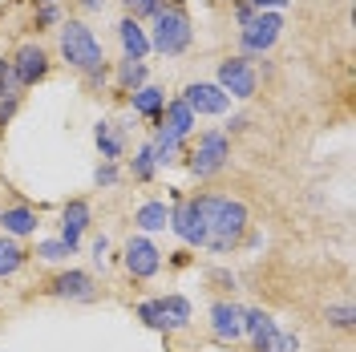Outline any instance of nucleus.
Masks as SVG:
<instances>
[{
	"mask_svg": "<svg viewBox=\"0 0 356 352\" xmlns=\"http://www.w3.org/2000/svg\"><path fill=\"white\" fill-rule=\"evenodd\" d=\"M199 215H202V227H207V251H215V255L235 251L239 239L247 235V207L239 198L199 195Z\"/></svg>",
	"mask_w": 356,
	"mask_h": 352,
	"instance_id": "1",
	"label": "nucleus"
},
{
	"mask_svg": "<svg viewBox=\"0 0 356 352\" xmlns=\"http://www.w3.org/2000/svg\"><path fill=\"white\" fill-rule=\"evenodd\" d=\"M61 57H65V65L77 69V73H93V69L106 65L102 41L93 37V29H89L86 21H65L61 24Z\"/></svg>",
	"mask_w": 356,
	"mask_h": 352,
	"instance_id": "2",
	"label": "nucleus"
},
{
	"mask_svg": "<svg viewBox=\"0 0 356 352\" xmlns=\"http://www.w3.org/2000/svg\"><path fill=\"white\" fill-rule=\"evenodd\" d=\"M195 41V29H191V17L182 4H162V13L154 17V37H150V49H158L162 57H178L186 53Z\"/></svg>",
	"mask_w": 356,
	"mask_h": 352,
	"instance_id": "3",
	"label": "nucleus"
},
{
	"mask_svg": "<svg viewBox=\"0 0 356 352\" xmlns=\"http://www.w3.org/2000/svg\"><path fill=\"white\" fill-rule=\"evenodd\" d=\"M191 162H186V166H191V175L195 178H211V175H219L222 166H227V158H231V146H227V134L222 130H207L199 138V146H195V150H191Z\"/></svg>",
	"mask_w": 356,
	"mask_h": 352,
	"instance_id": "4",
	"label": "nucleus"
},
{
	"mask_svg": "<svg viewBox=\"0 0 356 352\" xmlns=\"http://www.w3.org/2000/svg\"><path fill=\"white\" fill-rule=\"evenodd\" d=\"M280 33H284V17H280V13H255V17L243 24V33H239L243 57H264L267 49L280 41Z\"/></svg>",
	"mask_w": 356,
	"mask_h": 352,
	"instance_id": "5",
	"label": "nucleus"
},
{
	"mask_svg": "<svg viewBox=\"0 0 356 352\" xmlns=\"http://www.w3.org/2000/svg\"><path fill=\"white\" fill-rule=\"evenodd\" d=\"M215 86L227 93V97H235V102H247V97H255V89H259V77H255V69L247 57H227L219 65V81Z\"/></svg>",
	"mask_w": 356,
	"mask_h": 352,
	"instance_id": "6",
	"label": "nucleus"
},
{
	"mask_svg": "<svg viewBox=\"0 0 356 352\" xmlns=\"http://www.w3.org/2000/svg\"><path fill=\"white\" fill-rule=\"evenodd\" d=\"M170 231H175L186 247H207V227H202V215H199V198L175 202V211H170Z\"/></svg>",
	"mask_w": 356,
	"mask_h": 352,
	"instance_id": "7",
	"label": "nucleus"
},
{
	"mask_svg": "<svg viewBox=\"0 0 356 352\" xmlns=\"http://www.w3.org/2000/svg\"><path fill=\"white\" fill-rule=\"evenodd\" d=\"M122 264H126V271H130L134 280H154L158 267H162V251L146 235H134L126 243V251H122Z\"/></svg>",
	"mask_w": 356,
	"mask_h": 352,
	"instance_id": "8",
	"label": "nucleus"
},
{
	"mask_svg": "<svg viewBox=\"0 0 356 352\" xmlns=\"http://www.w3.org/2000/svg\"><path fill=\"white\" fill-rule=\"evenodd\" d=\"M182 102L191 106L195 118H219V113H227V106H231V97H227L215 81H191V86L182 89Z\"/></svg>",
	"mask_w": 356,
	"mask_h": 352,
	"instance_id": "9",
	"label": "nucleus"
},
{
	"mask_svg": "<svg viewBox=\"0 0 356 352\" xmlns=\"http://www.w3.org/2000/svg\"><path fill=\"white\" fill-rule=\"evenodd\" d=\"M44 73H49V53L41 45H21L17 57H13V86L29 89L37 81H44Z\"/></svg>",
	"mask_w": 356,
	"mask_h": 352,
	"instance_id": "10",
	"label": "nucleus"
},
{
	"mask_svg": "<svg viewBox=\"0 0 356 352\" xmlns=\"http://www.w3.org/2000/svg\"><path fill=\"white\" fill-rule=\"evenodd\" d=\"M49 296H57V300H77V304H89L93 296H97V287H93V275L89 271H77V267H69L61 275H53V284H49Z\"/></svg>",
	"mask_w": 356,
	"mask_h": 352,
	"instance_id": "11",
	"label": "nucleus"
},
{
	"mask_svg": "<svg viewBox=\"0 0 356 352\" xmlns=\"http://www.w3.org/2000/svg\"><path fill=\"white\" fill-rule=\"evenodd\" d=\"M211 332H215V340H222V344H235L243 336V308L231 304V300H215L211 304Z\"/></svg>",
	"mask_w": 356,
	"mask_h": 352,
	"instance_id": "12",
	"label": "nucleus"
},
{
	"mask_svg": "<svg viewBox=\"0 0 356 352\" xmlns=\"http://www.w3.org/2000/svg\"><path fill=\"white\" fill-rule=\"evenodd\" d=\"M89 223H93V211H89L86 198L65 202V211H61V243H65L69 251H77V247H81V235L89 231Z\"/></svg>",
	"mask_w": 356,
	"mask_h": 352,
	"instance_id": "13",
	"label": "nucleus"
},
{
	"mask_svg": "<svg viewBox=\"0 0 356 352\" xmlns=\"http://www.w3.org/2000/svg\"><path fill=\"white\" fill-rule=\"evenodd\" d=\"M243 336H251L255 352H271L275 340H280V328L264 308H243Z\"/></svg>",
	"mask_w": 356,
	"mask_h": 352,
	"instance_id": "14",
	"label": "nucleus"
},
{
	"mask_svg": "<svg viewBox=\"0 0 356 352\" xmlns=\"http://www.w3.org/2000/svg\"><path fill=\"white\" fill-rule=\"evenodd\" d=\"M195 122H199V118L191 113V106H186L182 97H175L170 106H162V126H158V130H166L170 138L186 142V138H191V130H195Z\"/></svg>",
	"mask_w": 356,
	"mask_h": 352,
	"instance_id": "15",
	"label": "nucleus"
},
{
	"mask_svg": "<svg viewBox=\"0 0 356 352\" xmlns=\"http://www.w3.org/2000/svg\"><path fill=\"white\" fill-rule=\"evenodd\" d=\"M118 41H122V53H126L130 61H142V57L150 53V37H146L142 21H134V17H126V21L118 24Z\"/></svg>",
	"mask_w": 356,
	"mask_h": 352,
	"instance_id": "16",
	"label": "nucleus"
},
{
	"mask_svg": "<svg viewBox=\"0 0 356 352\" xmlns=\"http://www.w3.org/2000/svg\"><path fill=\"white\" fill-rule=\"evenodd\" d=\"M0 227H4V235L8 239H24V235H33L37 231V211L33 207H4L0 211Z\"/></svg>",
	"mask_w": 356,
	"mask_h": 352,
	"instance_id": "17",
	"label": "nucleus"
},
{
	"mask_svg": "<svg viewBox=\"0 0 356 352\" xmlns=\"http://www.w3.org/2000/svg\"><path fill=\"white\" fill-rule=\"evenodd\" d=\"M93 142H97V150H102L106 162H118L122 150H126V134L118 130L113 122H97V126H93Z\"/></svg>",
	"mask_w": 356,
	"mask_h": 352,
	"instance_id": "18",
	"label": "nucleus"
},
{
	"mask_svg": "<svg viewBox=\"0 0 356 352\" xmlns=\"http://www.w3.org/2000/svg\"><path fill=\"white\" fill-rule=\"evenodd\" d=\"M134 223H138V231H166L170 227V211H166V202H158V198H150V202H142L138 211H134Z\"/></svg>",
	"mask_w": 356,
	"mask_h": 352,
	"instance_id": "19",
	"label": "nucleus"
},
{
	"mask_svg": "<svg viewBox=\"0 0 356 352\" xmlns=\"http://www.w3.org/2000/svg\"><path fill=\"white\" fill-rule=\"evenodd\" d=\"M130 102H134V113H138V118H162L166 93H162L158 86H142V89L130 93Z\"/></svg>",
	"mask_w": 356,
	"mask_h": 352,
	"instance_id": "20",
	"label": "nucleus"
},
{
	"mask_svg": "<svg viewBox=\"0 0 356 352\" xmlns=\"http://www.w3.org/2000/svg\"><path fill=\"white\" fill-rule=\"evenodd\" d=\"M24 247L17 239H8V235H0V280H8V275H17L24 267Z\"/></svg>",
	"mask_w": 356,
	"mask_h": 352,
	"instance_id": "21",
	"label": "nucleus"
},
{
	"mask_svg": "<svg viewBox=\"0 0 356 352\" xmlns=\"http://www.w3.org/2000/svg\"><path fill=\"white\" fill-rule=\"evenodd\" d=\"M158 300H162V312H166V320H170V328H186V324H191V300H186V296H158Z\"/></svg>",
	"mask_w": 356,
	"mask_h": 352,
	"instance_id": "22",
	"label": "nucleus"
},
{
	"mask_svg": "<svg viewBox=\"0 0 356 352\" xmlns=\"http://www.w3.org/2000/svg\"><path fill=\"white\" fill-rule=\"evenodd\" d=\"M138 320L154 332H175L170 320H166V312H162V300H142V304H138Z\"/></svg>",
	"mask_w": 356,
	"mask_h": 352,
	"instance_id": "23",
	"label": "nucleus"
},
{
	"mask_svg": "<svg viewBox=\"0 0 356 352\" xmlns=\"http://www.w3.org/2000/svg\"><path fill=\"white\" fill-rule=\"evenodd\" d=\"M118 86L126 89V93L142 89L146 86V65H142V61H130V57H122V65H118Z\"/></svg>",
	"mask_w": 356,
	"mask_h": 352,
	"instance_id": "24",
	"label": "nucleus"
},
{
	"mask_svg": "<svg viewBox=\"0 0 356 352\" xmlns=\"http://www.w3.org/2000/svg\"><path fill=\"white\" fill-rule=\"evenodd\" d=\"M150 150H154V162H158V166H170V162L182 154V142H178V138H170L166 130H158L154 142H150Z\"/></svg>",
	"mask_w": 356,
	"mask_h": 352,
	"instance_id": "25",
	"label": "nucleus"
},
{
	"mask_svg": "<svg viewBox=\"0 0 356 352\" xmlns=\"http://www.w3.org/2000/svg\"><path fill=\"white\" fill-rule=\"evenodd\" d=\"M154 170H158V162H154V150H150V142L134 154V162H130V175L138 178V182H150L154 178Z\"/></svg>",
	"mask_w": 356,
	"mask_h": 352,
	"instance_id": "26",
	"label": "nucleus"
},
{
	"mask_svg": "<svg viewBox=\"0 0 356 352\" xmlns=\"http://www.w3.org/2000/svg\"><path fill=\"white\" fill-rule=\"evenodd\" d=\"M73 251H69L61 239H44V243H37V259H44V264H61V259H69Z\"/></svg>",
	"mask_w": 356,
	"mask_h": 352,
	"instance_id": "27",
	"label": "nucleus"
},
{
	"mask_svg": "<svg viewBox=\"0 0 356 352\" xmlns=\"http://www.w3.org/2000/svg\"><path fill=\"white\" fill-rule=\"evenodd\" d=\"M122 4L130 8V17H134V21H142V17H158L166 0H122Z\"/></svg>",
	"mask_w": 356,
	"mask_h": 352,
	"instance_id": "28",
	"label": "nucleus"
},
{
	"mask_svg": "<svg viewBox=\"0 0 356 352\" xmlns=\"http://www.w3.org/2000/svg\"><path fill=\"white\" fill-rule=\"evenodd\" d=\"M324 316H328V324H332V328H353V324H356L353 304H332V308L324 312Z\"/></svg>",
	"mask_w": 356,
	"mask_h": 352,
	"instance_id": "29",
	"label": "nucleus"
},
{
	"mask_svg": "<svg viewBox=\"0 0 356 352\" xmlns=\"http://www.w3.org/2000/svg\"><path fill=\"white\" fill-rule=\"evenodd\" d=\"M17 106H21V93H17V86H8L4 93H0V126L17 113Z\"/></svg>",
	"mask_w": 356,
	"mask_h": 352,
	"instance_id": "30",
	"label": "nucleus"
},
{
	"mask_svg": "<svg viewBox=\"0 0 356 352\" xmlns=\"http://www.w3.org/2000/svg\"><path fill=\"white\" fill-rule=\"evenodd\" d=\"M93 182H97V186H118V162H102V166L93 170Z\"/></svg>",
	"mask_w": 356,
	"mask_h": 352,
	"instance_id": "31",
	"label": "nucleus"
},
{
	"mask_svg": "<svg viewBox=\"0 0 356 352\" xmlns=\"http://www.w3.org/2000/svg\"><path fill=\"white\" fill-rule=\"evenodd\" d=\"M61 21V8H57V4H41V8H37V24H57Z\"/></svg>",
	"mask_w": 356,
	"mask_h": 352,
	"instance_id": "32",
	"label": "nucleus"
},
{
	"mask_svg": "<svg viewBox=\"0 0 356 352\" xmlns=\"http://www.w3.org/2000/svg\"><path fill=\"white\" fill-rule=\"evenodd\" d=\"M255 13H280V8H288V0H247Z\"/></svg>",
	"mask_w": 356,
	"mask_h": 352,
	"instance_id": "33",
	"label": "nucleus"
},
{
	"mask_svg": "<svg viewBox=\"0 0 356 352\" xmlns=\"http://www.w3.org/2000/svg\"><path fill=\"white\" fill-rule=\"evenodd\" d=\"M271 352H300V340H296V336H284V332H280V340H275V349Z\"/></svg>",
	"mask_w": 356,
	"mask_h": 352,
	"instance_id": "34",
	"label": "nucleus"
},
{
	"mask_svg": "<svg viewBox=\"0 0 356 352\" xmlns=\"http://www.w3.org/2000/svg\"><path fill=\"white\" fill-rule=\"evenodd\" d=\"M106 251H110V239H106V235H97V239H93V259L102 264V259H106Z\"/></svg>",
	"mask_w": 356,
	"mask_h": 352,
	"instance_id": "35",
	"label": "nucleus"
},
{
	"mask_svg": "<svg viewBox=\"0 0 356 352\" xmlns=\"http://www.w3.org/2000/svg\"><path fill=\"white\" fill-rule=\"evenodd\" d=\"M251 17H255V8H251V4H235V21H239V24H247Z\"/></svg>",
	"mask_w": 356,
	"mask_h": 352,
	"instance_id": "36",
	"label": "nucleus"
},
{
	"mask_svg": "<svg viewBox=\"0 0 356 352\" xmlns=\"http://www.w3.org/2000/svg\"><path fill=\"white\" fill-rule=\"evenodd\" d=\"M81 8H89V13H97V8H106V0H77Z\"/></svg>",
	"mask_w": 356,
	"mask_h": 352,
	"instance_id": "37",
	"label": "nucleus"
},
{
	"mask_svg": "<svg viewBox=\"0 0 356 352\" xmlns=\"http://www.w3.org/2000/svg\"><path fill=\"white\" fill-rule=\"evenodd\" d=\"M247 126V118H231V122H227V134H235V130H243Z\"/></svg>",
	"mask_w": 356,
	"mask_h": 352,
	"instance_id": "38",
	"label": "nucleus"
},
{
	"mask_svg": "<svg viewBox=\"0 0 356 352\" xmlns=\"http://www.w3.org/2000/svg\"><path fill=\"white\" fill-rule=\"evenodd\" d=\"M8 86H13V81H0V93H4V89H8Z\"/></svg>",
	"mask_w": 356,
	"mask_h": 352,
	"instance_id": "39",
	"label": "nucleus"
},
{
	"mask_svg": "<svg viewBox=\"0 0 356 352\" xmlns=\"http://www.w3.org/2000/svg\"><path fill=\"white\" fill-rule=\"evenodd\" d=\"M41 4H57V0H41Z\"/></svg>",
	"mask_w": 356,
	"mask_h": 352,
	"instance_id": "40",
	"label": "nucleus"
}]
</instances>
